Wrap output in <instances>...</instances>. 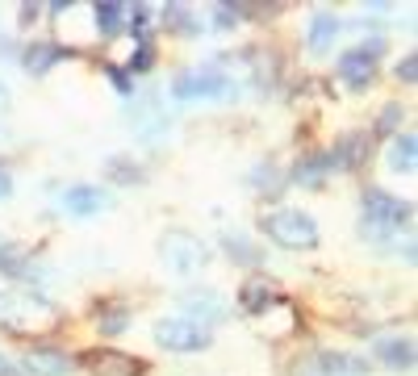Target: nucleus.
<instances>
[{"instance_id":"obj_1","label":"nucleus","mask_w":418,"mask_h":376,"mask_svg":"<svg viewBox=\"0 0 418 376\" xmlns=\"http://www.w3.org/2000/svg\"><path fill=\"white\" fill-rule=\"evenodd\" d=\"M54 318H59L54 305L47 297H38L34 288H0V327L30 334V330L54 327Z\"/></svg>"},{"instance_id":"obj_2","label":"nucleus","mask_w":418,"mask_h":376,"mask_svg":"<svg viewBox=\"0 0 418 376\" xmlns=\"http://www.w3.org/2000/svg\"><path fill=\"white\" fill-rule=\"evenodd\" d=\"M260 230L284 251H314L318 247V222L301 209H272L260 218Z\"/></svg>"},{"instance_id":"obj_3","label":"nucleus","mask_w":418,"mask_h":376,"mask_svg":"<svg viewBox=\"0 0 418 376\" xmlns=\"http://www.w3.org/2000/svg\"><path fill=\"white\" fill-rule=\"evenodd\" d=\"M159 259H163V268H168L172 276H197V272L205 268L209 251H205L201 238L185 235V230H172V235L159 238Z\"/></svg>"},{"instance_id":"obj_4","label":"nucleus","mask_w":418,"mask_h":376,"mask_svg":"<svg viewBox=\"0 0 418 376\" xmlns=\"http://www.w3.org/2000/svg\"><path fill=\"white\" fill-rule=\"evenodd\" d=\"M155 343L176 351V356H192V351H205L209 347V327L197 322V318H159L155 322Z\"/></svg>"},{"instance_id":"obj_5","label":"nucleus","mask_w":418,"mask_h":376,"mask_svg":"<svg viewBox=\"0 0 418 376\" xmlns=\"http://www.w3.org/2000/svg\"><path fill=\"white\" fill-rule=\"evenodd\" d=\"M410 222V201H397L381 188H368L364 192V235H393L397 226Z\"/></svg>"},{"instance_id":"obj_6","label":"nucleus","mask_w":418,"mask_h":376,"mask_svg":"<svg viewBox=\"0 0 418 376\" xmlns=\"http://www.w3.org/2000/svg\"><path fill=\"white\" fill-rule=\"evenodd\" d=\"M88 372L93 376H146V360L139 356H126V351H113V347H100L84 356Z\"/></svg>"},{"instance_id":"obj_7","label":"nucleus","mask_w":418,"mask_h":376,"mask_svg":"<svg viewBox=\"0 0 418 376\" xmlns=\"http://www.w3.org/2000/svg\"><path fill=\"white\" fill-rule=\"evenodd\" d=\"M376 50H381V38H376L372 47H356V50H343V54H339V80H343L347 88H364L372 80Z\"/></svg>"},{"instance_id":"obj_8","label":"nucleus","mask_w":418,"mask_h":376,"mask_svg":"<svg viewBox=\"0 0 418 376\" xmlns=\"http://www.w3.org/2000/svg\"><path fill=\"white\" fill-rule=\"evenodd\" d=\"M231 93V80L218 76V71H185L176 84H172V96L176 100H192V96H226Z\"/></svg>"},{"instance_id":"obj_9","label":"nucleus","mask_w":418,"mask_h":376,"mask_svg":"<svg viewBox=\"0 0 418 376\" xmlns=\"http://www.w3.org/2000/svg\"><path fill=\"white\" fill-rule=\"evenodd\" d=\"M21 368H25V376H71L76 360L63 351H50V347H30L21 356Z\"/></svg>"},{"instance_id":"obj_10","label":"nucleus","mask_w":418,"mask_h":376,"mask_svg":"<svg viewBox=\"0 0 418 376\" xmlns=\"http://www.w3.org/2000/svg\"><path fill=\"white\" fill-rule=\"evenodd\" d=\"M109 205V192L100 184H71L63 192V209L71 213V218H93Z\"/></svg>"},{"instance_id":"obj_11","label":"nucleus","mask_w":418,"mask_h":376,"mask_svg":"<svg viewBox=\"0 0 418 376\" xmlns=\"http://www.w3.org/2000/svg\"><path fill=\"white\" fill-rule=\"evenodd\" d=\"M372 351L393 368V372H410L414 368V343L406 339V334H389V339H376L372 343Z\"/></svg>"},{"instance_id":"obj_12","label":"nucleus","mask_w":418,"mask_h":376,"mask_svg":"<svg viewBox=\"0 0 418 376\" xmlns=\"http://www.w3.org/2000/svg\"><path fill=\"white\" fill-rule=\"evenodd\" d=\"M414 155H418L414 134H393V142H389V172L393 176H410L414 172Z\"/></svg>"},{"instance_id":"obj_13","label":"nucleus","mask_w":418,"mask_h":376,"mask_svg":"<svg viewBox=\"0 0 418 376\" xmlns=\"http://www.w3.org/2000/svg\"><path fill=\"white\" fill-rule=\"evenodd\" d=\"M272 297H277V288L268 276H255V281L243 284V293H238V301H243V310H251V314H264V310H272Z\"/></svg>"},{"instance_id":"obj_14","label":"nucleus","mask_w":418,"mask_h":376,"mask_svg":"<svg viewBox=\"0 0 418 376\" xmlns=\"http://www.w3.org/2000/svg\"><path fill=\"white\" fill-rule=\"evenodd\" d=\"M335 34H339V17L335 13H314V21H310V50H326L335 42Z\"/></svg>"},{"instance_id":"obj_15","label":"nucleus","mask_w":418,"mask_h":376,"mask_svg":"<svg viewBox=\"0 0 418 376\" xmlns=\"http://www.w3.org/2000/svg\"><path fill=\"white\" fill-rule=\"evenodd\" d=\"M54 59H63V47H54V42H34V47L25 50V67L34 76H47Z\"/></svg>"},{"instance_id":"obj_16","label":"nucleus","mask_w":418,"mask_h":376,"mask_svg":"<svg viewBox=\"0 0 418 376\" xmlns=\"http://www.w3.org/2000/svg\"><path fill=\"white\" fill-rule=\"evenodd\" d=\"M117 25H122V4H113V0L109 4H96V30L100 34H113Z\"/></svg>"},{"instance_id":"obj_17","label":"nucleus","mask_w":418,"mask_h":376,"mask_svg":"<svg viewBox=\"0 0 418 376\" xmlns=\"http://www.w3.org/2000/svg\"><path fill=\"white\" fill-rule=\"evenodd\" d=\"M226 251H231V255H238L243 264H255V247H247V238H243V235H231V238H226Z\"/></svg>"},{"instance_id":"obj_18","label":"nucleus","mask_w":418,"mask_h":376,"mask_svg":"<svg viewBox=\"0 0 418 376\" xmlns=\"http://www.w3.org/2000/svg\"><path fill=\"white\" fill-rule=\"evenodd\" d=\"M188 301H192V310H201L197 297H188ZM205 318H222V301H218L214 293H205Z\"/></svg>"},{"instance_id":"obj_19","label":"nucleus","mask_w":418,"mask_h":376,"mask_svg":"<svg viewBox=\"0 0 418 376\" xmlns=\"http://www.w3.org/2000/svg\"><path fill=\"white\" fill-rule=\"evenodd\" d=\"M122 327H126V314H109V318H100V334H117Z\"/></svg>"},{"instance_id":"obj_20","label":"nucleus","mask_w":418,"mask_h":376,"mask_svg":"<svg viewBox=\"0 0 418 376\" xmlns=\"http://www.w3.org/2000/svg\"><path fill=\"white\" fill-rule=\"evenodd\" d=\"M113 168H122V172H113L117 180H139V168H130L126 159H113Z\"/></svg>"},{"instance_id":"obj_21","label":"nucleus","mask_w":418,"mask_h":376,"mask_svg":"<svg viewBox=\"0 0 418 376\" xmlns=\"http://www.w3.org/2000/svg\"><path fill=\"white\" fill-rule=\"evenodd\" d=\"M397 76H402V80H406V84H410V80H414V54H406V59H402V63H397Z\"/></svg>"},{"instance_id":"obj_22","label":"nucleus","mask_w":418,"mask_h":376,"mask_svg":"<svg viewBox=\"0 0 418 376\" xmlns=\"http://www.w3.org/2000/svg\"><path fill=\"white\" fill-rule=\"evenodd\" d=\"M151 59H155V54H151V47H142L139 54L130 59V67H151Z\"/></svg>"},{"instance_id":"obj_23","label":"nucleus","mask_w":418,"mask_h":376,"mask_svg":"<svg viewBox=\"0 0 418 376\" xmlns=\"http://www.w3.org/2000/svg\"><path fill=\"white\" fill-rule=\"evenodd\" d=\"M13 192V176H8V168L0 163V196H8Z\"/></svg>"},{"instance_id":"obj_24","label":"nucleus","mask_w":418,"mask_h":376,"mask_svg":"<svg viewBox=\"0 0 418 376\" xmlns=\"http://www.w3.org/2000/svg\"><path fill=\"white\" fill-rule=\"evenodd\" d=\"M0 376H21V372H17V364H13L8 356H0Z\"/></svg>"},{"instance_id":"obj_25","label":"nucleus","mask_w":418,"mask_h":376,"mask_svg":"<svg viewBox=\"0 0 418 376\" xmlns=\"http://www.w3.org/2000/svg\"><path fill=\"white\" fill-rule=\"evenodd\" d=\"M4 100H8V88H4V84H0V105H4Z\"/></svg>"}]
</instances>
